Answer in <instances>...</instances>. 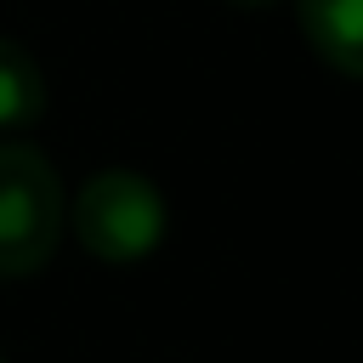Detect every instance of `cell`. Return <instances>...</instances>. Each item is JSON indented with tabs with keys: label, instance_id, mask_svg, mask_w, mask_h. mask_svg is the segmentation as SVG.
Wrapping results in <instances>:
<instances>
[{
	"label": "cell",
	"instance_id": "8992f818",
	"mask_svg": "<svg viewBox=\"0 0 363 363\" xmlns=\"http://www.w3.org/2000/svg\"><path fill=\"white\" fill-rule=\"evenodd\" d=\"M0 363H6V357H0Z\"/></svg>",
	"mask_w": 363,
	"mask_h": 363
},
{
	"label": "cell",
	"instance_id": "3957f363",
	"mask_svg": "<svg viewBox=\"0 0 363 363\" xmlns=\"http://www.w3.org/2000/svg\"><path fill=\"white\" fill-rule=\"evenodd\" d=\"M306 45L346 79H363V0H295Z\"/></svg>",
	"mask_w": 363,
	"mask_h": 363
},
{
	"label": "cell",
	"instance_id": "7a4b0ae2",
	"mask_svg": "<svg viewBox=\"0 0 363 363\" xmlns=\"http://www.w3.org/2000/svg\"><path fill=\"white\" fill-rule=\"evenodd\" d=\"M68 221H74L79 250H91L108 267H130V261H147L159 250V238H164V199L136 170H96L74 193Z\"/></svg>",
	"mask_w": 363,
	"mask_h": 363
},
{
	"label": "cell",
	"instance_id": "277c9868",
	"mask_svg": "<svg viewBox=\"0 0 363 363\" xmlns=\"http://www.w3.org/2000/svg\"><path fill=\"white\" fill-rule=\"evenodd\" d=\"M40 113H45V74L17 40L0 34V130L34 125Z\"/></svg>",
	"mask_w": 363,
	"mask_h": 363
},
{
	"label": "cell",
	"instance_id": "6da1fadb",
	"mask_svg": "<svg viewBox=\"0 0 363 363\" xmlns=\"http://www.w3.org/2000/svg\"><path fill=\"white\" fill-rule=\"evenodd\" d=\"M62 182L40 147L0 142V278H28L62 238Z\"/></svg>",
	"mask_w": 363,
	"mask_h": 363
},
{
	"label": "cell",
	"instance_id": "5b68a950",
	"mask_svg": "<svg viewBox=\"0 0 363 363\" xmlns=\"http://www.w3.org/2000/svg\"><path fill=\"white\" fill-rule=\"evenodd\" d=\"M233 6H267V0H233Z\"/></svg>",
	"mask_w": 363,
	"mask_h": 363
}]
</instances>
